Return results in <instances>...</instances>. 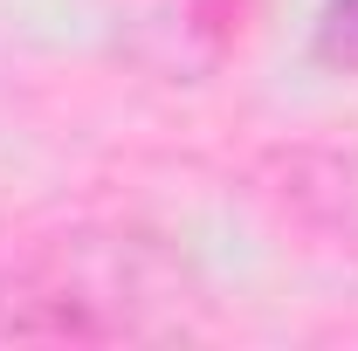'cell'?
I'll return each mask as SVG.
<instances>
[{
    "label": "cell",
    "instance_id": "obj_2",
    "mask_svg": "<svg viewBox=\"0 0 358 351\" xmlns=\"http://www.w3.org/2000/svg\"><path fill=\"white\" fill-rule=\"evenodd\" d=\"M310 55L324 69H358V0H324L317 14V35H310Z\"/></svg>",
    "mask_w": 358,
    "mask_h": 351
},
{
    "label": "cell",
    "instance_id": "obj_1",
    "mask_svg": "<svg viewBox=\"0 0 358 351\" xmlns=\"http://www.w3.org/2000/svg\"><path fill=\"white\" fill-rule=\"evenodd\" d=\"M193 268L138 227H76L0 268V338L28 345H138L193 331Z\"/></svg>",
    "mask_w": 358,
    "mask_h": 351
}]
</instances>
